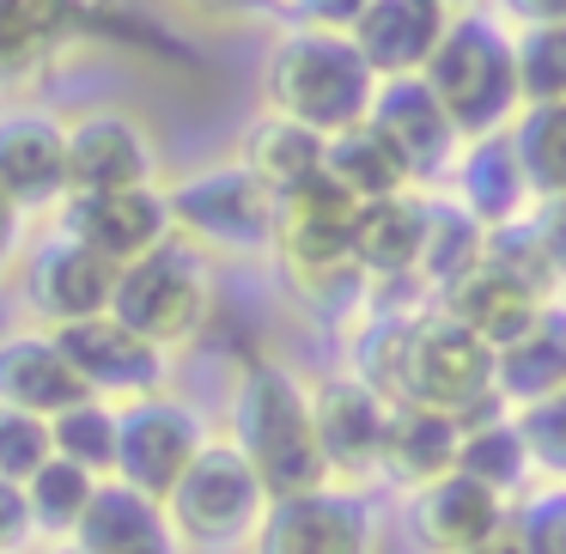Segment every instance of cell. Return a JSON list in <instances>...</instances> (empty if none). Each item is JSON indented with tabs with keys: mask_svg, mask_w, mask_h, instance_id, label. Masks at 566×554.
<instances>
[{
	"mask_svg": "<svg viewBox=\"0 0 566 554\" xmlns=\"http://www.w3.org/2000/svg\"><path fill=\"white\" fill-rule=\"evenodd\" d=\"M444 25L451 19L427 0H371L354 19L347 43L359 50V62L371 67V80H420V67L432 62Z\"/></svg>",
	"mask_w": 566,
	"mask_h": 554,
	"instance_id": "cell-19",
	"label": "cell"
},
{
	"mask_svg": "<svg viewBox=\"0 0 566 554\" xmlns=\"http://www.w3.org/2000/svg\"><path fill=\"white\" fill-rule=\"evenodd\" d=\"M512 427H517V439H524L530 475L566 481V390H554V396H542V403L517 408Z\"/></svg>",
	"mask_w": 566,
	"mask_h": 554,
	"instance_id": "cell-36",
	"label": "cell"
},
{
	"mask_svg": "<svg viewBox=\"0 0 566 554\" xmlns=\"http://www.w3.org/2000/svg\"><path fill=\"white\" fill-rule=\"evenodd\" d=\"M55 347L67 354L74 378L86 384V396L111 408H128L140 396H159L165 390V354L153 342H140L135 330L104 311V317H86V323H67V330H50Z\"/></svg>",
	"mask_w": 566,
	"mask_h": 554,
	"instance_id": "cell-10",
	"label": "cell"
},
{
	"mask_svg": "<svg viewBox=\"0 0 566 554\" xmlns=\"http://www.w3.org/2000/svg\"><path fill=\"white\" fill-rule=\"evenodd\" d=\"M427 196H390V201H366L354 226V269L371 281H402L420 274V250H427Z\"/></svg>",
	"mask_w": 566,
	"mask_h": 554,
	"instance_id": "cell-25",
	"label": "cell"
},
{
	"mask_svg": "<svg viewBox=\"0 0 566 554\" xmlns=\"http://www.w3.org/2000/svg\"><path fill=\"white\" fill-rule=\"evenodd\" d=\"M457 475L481 481L488 493H500L512 505V493L530 481V457H524V439H517L512 415L488 408V415L463 420V445H457Z\"/></svg>",
	"mask_w": 566,
	"mask_h": 554,
	"instance_id": "cell-30",
	"label": "cell"
},
{
	"mask_svg": "<svg viewBox=\"0 0 566 554\" xmlns=\"http://www.w3.org/2000/svg\"><path fill=\"white\" fill-rule=\"evenodd\" d=\"M469 554H524V548H517V530H512V518H505V530H500V536H488L481 548H469Z\"/></svg>",
	"mask_w": 566,
	"mask_h": 554,
	"instance_id": "cell-44",
	"label": "cell"
},
{
	"mask_svg": "<svg viewBox=\"0 0 566 554\" xmlns=\"http://www.w3.org/2000/svg\"><path fill=\"white\" fill-rule=\"evenodd\" d=\"M427 7H439L444 19H457V13H475V0H427Z\"/></svg>",
	"mask_w": 566,
	"mask_h": 554,
	"instance_id": "cell-46",
	"label": "cell"
},
{
	"mask_svg": "<svg viewBox=\"0 0 566 554\" xmlns=\"http://www.w3.org/2000/svg\"><path fill=\"white\" fill-rule=\"evenodd\" d=\"M420 86L439 98V111L451 116V128L463 140H488L505 123H517V55L493 19L457 13L444 25L432 62L420 67Z\"/></svg>",
	"mask_w": 566,
	"mask_h": 554,
	"instance_id": "cell-3",
	"label": "cell"
},
{
	"mask_svg": "<svg viewBox=\"0 0 566 554\" xmlns=\"http://www.w3.org/2000/svg\"><path fill=\"white\" fill-rule=\"evenodd\" d=\"M359 208L329 171H317L311 184H298L293 196L274 201V250L281 262L298 274L305 286H335L347 281L354 269V226H359Z\"/></svg>",
	"mask_w": 566,
	"mask_h": 554,
	"instance_id": "cell-8",
	"label": "cell"
},
{
	"mask_svg": "<svg viewBox=\"0 0 566 554\" xmlns=\"http://www.w3.org/2000/svg\"><path fill=\"white\" fill-rule=\"evenodd\" d=\"M171 232L201 257H256L274 250V196L244 165H213V171L177 184L171 196Z\"/></svg>",
	"mask_w": 566,
	"mask_h": 554,
	"instance_id": "cell-7",
	"label": "cell"
},
{
	"mask_svg": "<svg viewBox=\"0 0 566 554\" xmlns=\"http://www.w3.org/2000/svg\"><path fill=\"white\" fill-rule=\"evenodd\" d=\"M457 177V208L481 226V232H505V226L530 220V184L512 159V140L505 135H488V140H463L451 165Z\"/></svg>",
	"mask_w": 566,
	"mask_h": 554,
	"instance_id": "cell-23",
	"label": "cell"
},
{
	"mask_svg": "<svg viewBox=\"0 0 566 554\" xmlns=\"http://www.w3.org/2000/svg\"><path fill=\"white\" fill-rule=\"evenodd\" d=\"M31 536V512H25V488L0 481V554H13Z\"/></svg>",
	"mask_w": 566,
	"mask_h": 554,
	"instance_id": "cell-41",
	"label": "cell"
},
{
	"mask_svg": "<svg viewBox=\"0 0 566 554\" xmlns=\"http://www.w3.org/2000/svg\"><path fill=\"white\" fill-rule=\"evenodd\" d=\"M371 0H293V13L305 19V31H354V19L366 13Z\"/></svg>",
	"mask_w": 566,
	"mask_h": 554,
	"instance_id": "cell-40",
	"label": "cell"
},
{
	"mask_svg": "<svg viewBox=\"0 0 566 554\" xmlns=\"http://www.w3.org/2000/svg\"><path fill=\"white\" fill-rule=\"evenodd\" d=\"M50 457H55V445H50V420L19 415V408L0 403V481L25 488V481L38 475V469L50 463Z\"/></svg>",
	"mask_w": 566,
	"mask_h": 554,
	"instance_id": "cell-37",
	"label": "cell"
},
{
	"mask_svg": "<svg viewBox=\"0 0 566 554\" xmlns=\"http://www.w3.org/2000/svg\"><path fill=\"white\" fill-rule=\"evenodd\" d=\"M159 159L140 123L123 111H86L67 123V201L74 196H123V189H147Z\"/></svg>",
	"mask_w": 566,
	"mask_h": 554,
	"instance_id": "cell-13",
	"label": "cell"
},
{
	"mask_svg": "<svg viewBox=\"0 0 566 554\" xmlns=\"http://www.w3.org/2000/svg\"><path fill=\"white\" fill-rule=\"evenodd\" d=\"M232 451L256 469L269 500H298V493L329 488V463H323L317 427H311V390L274 359L250 366L238 384Z\"/></svg>",
	"mask_w": 566,
	"mask_h": 554,
	"instance_id": "cell-1",
	"label": "cell"
},
{
	"mask_svg": "<svg viewBox=\"0 0 566 554\" xmlns=\"http://www.w3.org/2000/svg\"><path fill=\"white\" fill-rule=\"evenodd\" d=\"M366 123L390 140V153L408 165L415 184L451 171L457 153H463V135L451 128V116L439 111V98L420 80H378V98H371Z\"/></svg>",
	"mask_w": 566,
	"mask_h": 554,
	"instance_id": "cell-16",
	"label": "cell"
},
{
	"mask_svg": "<svg viewBox=\"0 0 566 554\" xmlns=\"http://www.w3.org/2000/svg\"><path fill=\"white\" fill-rule=\"evenodd\" d=\"M481 250H488V232H481L457 201H432V208H427V250H420V274H427L439 293L457 281V274L475 269Z\"/></svg>",
	"mask_w": 566,
	"mask_h": 554,
	"instance_id": "cell-33",
	"label": "cell"
},
{
	"mask_svg": "<svg viewBox=\"0 0 566 554\" xmlns=\"http://www.w3.org/2000/svg\"><path fill=\"white\" fill-rule=\"evenodd\" d=\"M92 493H98V475H86L80 463H67V457H50V463L38 469V475L25 481V512H31V530H43V536H74L80 512L92 505Z\"/></svg>",
	"mask_w": 566,
	"mask_h": 554,
	"instance_id": "cell-32",
	"label": "cell"
},
{
	"mask_svg": "<svg viewBox=\"0 0 566 554\" xmlns=\"http://www.w3.org/2000/svg\"><path fill=\"white\" fill-rule=\"evenodd\" d=\"M500 13L517 19L524 31H542V25H566V0H500Z\"/></svg>",
	"mask_w": 566,
	"mask_h": 554,
	"instance_id": "cell-42",
	"label": "cell"
},
{
	"mask_svg": "<svg viewBox=\"0 0 566 554\" xmlns=\"http://www.w3.org/2000/svg\"><path fill=\"white\" fill-rule=\"evenodd\" d=\"M256 554H378V524L359 493H298L274 500L256 530Z\"/></svg>",
	"mask_w": 566,
	"mask_h": 554,
	"instance_id": "cell-12",
	"label": "cell"
},
{
	"mask_svg": "<svg viewBox=\"0 0 566 554\" xmlns=\"http://www.w3.org/2000/svg\"><path fill=\"white\" fill-rule=\"evenodd\" d=\"M512 505L500 493H488L481 481L469 475H444L432 488H415L408 493V530L427 554H469L481 548L488 536H500Z\"/></svg>",
	"mask_w": 566,
	"mask_h": 554,
	"instance_id": "cell-18",
	"label": "cell"
},
{
	"mask_svg": "<svg viewBox=\"0 0 566 554\" xmlns=\"http://www.w3.org/2000/svg\"><path fill=\"white\" fill-rule=\"evenodd\" d=\"M512 159L524 171L530 196L548 201L566 196V104H536V111H517L512 123Z\"/></svg>",
	"mask_w": 566,
	"mask_h": 554,
	"instance_id": "cell-31",
	"label": "cell"
},
{
	"mask_svg": "<svg viewBox=\"0 0 566 554\" xmlns=\"http://www.w3.org/2000/svg\"><path fill=\"white\" fill-rule=\"evenodd\" d=\"M62 238H74L80 250H92L98 262H111L116 274L135 269L140 257H153L159 244H171V201L165 189H123V196H74L62 201Z\"/></svg>",
	"mask_w": 566,
	"mask_h": 554,
	"instance_id": "cell-11",
	"label": "cell"
},
{
	"mask_svg": "<svg viewBox=\"0 0 566 554\" xmlns=\"http://www.w3.org/2000/svg\"><path fill=\"white\" fill-rule=\"evenodd\" d=\"M512 530H517V548L524 554H566V488L530 493L512 512Z\"/></svg>",
	"mask_w": 566,
	"mask_h": 554,
	"instance_id": "cell-38",
	"label": "cell"
},
{
	"mask_svg": "<svg viewBox=\"0 0 566 554\" xmlns=\"http://www.w3.org/2000/svg\"><path fill=\"white\" fill-rule=\"evenodd\" d=\"M530 238H536V250H542V262L554 269V281L566 286V196H548V201H536V213H530Z\"/></svg>",
	"mask_w": 566,
	"mask_h": 554,
	"instance_id": "cell-39",
	"label": "cell"
},
{
	"mask_svg": "<svg viewBox=\"0 0 566 554\" xmlns=\"http://www.w3.org/2000/svg\"><path fill=\"white\" fill-rule=\"evenodd\" d=\"M50 445H55V457L80 463L86 475L111 481V469H116V408L98 403V396H86L80 408H67V415L50 420Z\"/></svg>",
	"mask_w": 566,
	"mask_h": 554,
	"instance_id": "cell-34",
	"label": "cell"
},
{
	"mask_svg": "<svg viewBox=\"0 0 566 554\" xmlns=\"http://www.w3.org/2000/svg\"><path fill=\"white\" fill-rule=\"evenodd\" d=\"M457 445H463V420L402 403L390 408V432H384V475H396L408 493L432 488L457 475Z\"/></svg>",
	"mask_w": 566,
	"mask_h": 554,
	"instance_id": "cell-27",
	"label": "cell"
},
{
	"mask_svg": "<svg viewBox=\"0 0 566 554\" xmlns=\"http://www.w3.org/2000/svg\"><path fill=\"white\" fill-rule=\"evenodd\" d=\"M512 55H517V98H524V111L566 104V25L524 31L512 43Z\"/></svg>",
	"mask_w": 566,
	"mask_h": 554,
	"instance_id": "cell-35",
	"label": "cell"
},
{
	"mask_svg": "<svg viewBox=\"0 0 566 554\" xmlns=\"http://www.w3.org/2000/svg\"><path fill=\"white\" fill-rule=\"evenodd\" d=\"M0 403L19 408V415L55 420L86 403V384L74 378L55 335H7L0 342Z\"/></svg>",
	"mask_w": 566,
	"mask_h": 554,
	"instance_id": "cell-24",
	"label": "cell"
},
{
	"mask_svg": "<svg viewBox=\"0 0 566 554\" xmlns=\"http://www.w3.org/2000/svg\"><path fill=\"white\" fill-rule=\"evenodd\" d=\"M439 299H444V305H439L444 317L463 323V330L475 335L481 347H493V354H500L505 342H517V335L548 311L524 281H512V274H505L500 262H488V257H481L469 274H457Z\"/></svg>",
	"mask_w": 566,
	"mask_h": 554,
	"instance_id": "cell-20",
	"label": "cell"
},
{
	"mask_svg": "<svg viewBox=\"0 0 566 554\" xmlns=\"http://www.w3.org/2000/svg\"><path fill=\"white\" fill-rule=\"evenodd\" d=\"M67 542H74L80 554H184L165 505L147 500V493H135V488H123V481H98V493H92V505L80 512V524Z\"/></svg>",
	"mask_w": 566,
	"mask_h": 554,
	"instance_id": "cell-21",
	"label": "cell"
},
{
	"mask_svg": "<svg viewBox=\"0 0 566 554\" xmlns=\"http://www.w3.org/2000/svg\"><path fill=\"white\" fill-rule=\"evenodd\" d=\"M323 171H329L354 201H390V196H408V189H415L408 165L396 159L390 140H384L371 123H359V128H347V135H335L329 147H323Z\"/></svg>",
	"mask_w": 566,
	"mask_h": 554,
	"instance_id": "cell-29",
	"label": "cell"
},
{
	"mask_svg": "<svg viewBox=\"0 0 566 554\" xmlns=\"http://www.w3.org/2000/svg\"><path fill=\"white\" fill-rule=\"evenodd\" d=\"M554 390H566V311L548 305L517 342L493 354V403L530 408Z\"/></svg>",
	"mask_w": 566,
	"mask_h": 554,
	"instance_id": "cell-26",
	"label": "cell"
},
{
	"mask_svg": "<svg viewBox=\"0 0 566 554\" xmlns=\"http://www.w3.org/2000/svg\"><path fill=\"white\" fill-rule=\"evenodd\" d=\"M0 189L19 213L67 201V128L50 116H0Z\"/></svg>",
	"mask_w": 566,
	"mask_h": 554,
	"instance_id": "cell-22",
	"label": "cell"
},
{
	"mask_svg": "<svg viewBox=\"0 0 566 554\" xmlns=\"http://www.w3.org/2000/svg\"><path fill=\"white\" fill-rule=\"evenodd\" d=\"M116 293V269L98 262L92 250H80L74 238H50V244L31 250L25 262V305L38 323L67 330V323L104 317Z\"/></svg>",
	"mask_w": 566,
	"mask_h": 554,
	"instance_id": "cell-15",
	"label": "cell"
},
{
	"mask_svg": "<svg viewBox=\"0 0 566 554\" xmlns=\"http://www.w3.org/2000/svg\"><path fill=\"white\" fill-rule=\"evenodd\" d=\"M50 554H80V548H74V542H62V548H50Z\"/></svg>",
	"mask_w": 566,
	"mask_h": 554,
	"instance_id": "cell-47",
	"label": "cell"
},
{
	"mask_svg": "<svg viewBox=\"0 0 566 554\" xmlns=\"http://www.w3.org/2000/svg\"><path fill=\"white\" fill-rule=\"evenodd\" d=\"M323 147H329L323 135H311V128H298V123H286V116L269 111L244 135V159L238 165L281 201V196H293L298 184H311V177L323 171Z\"/></svg>",
	"mask_w": 566,
	"mask_h": 554,
	"instance_id": "cell-28",
	"label": "cell"
},
{
	"mask_svg": "<svg viewBox=\"0 0 566 554\" xmlns=\"http://www.w3.org/2000/svg\"><path fill=\"white\" fill-rule=\"evenodd\" d=\"M208 445V427L189 403H171V396H140V403L116 408V469L111 481L147 493V500L165 505V493L184 481V469L201 457Z\"/></svg>",
	"mask_w": 566,
	"mask_h": 554,
	"instance_id": "cell-9",
	"label": "cell"
},
{
	"mask_svg": "<svg viewBox=\"0 0 566 554\" xmlns=\"http://www.w3.org/2000/svg\"><path fill=\"white\" fill-rule=\"evenodd\" d=\"M13 244H19V201L7 196V189H0V269H7Z\"/></svg>",
	"mask_w": 566,
	"mask_h": 554,
	"instance_id": "cell-43",
	"label": "cell"
},
{
	"mask_svg": "<svg viewBox=\"0 0 566 554\" xmlns=\"http://www.w3.org/2000/svg\"><path fill=\"white\" fill-rule=\"evenodd\" d=\"M184 7H196V13H250L256 0H184Z\"/></svg>",
	"mask_w": 566,
	"mask_h": 554,
	"instance_id": "cell-45",
	"label": "cell"
},
{
	"mask_svg": "<svg viewBox=\"0 0 566 554\" xmlns=\"http://www.w3.org/2000/svg\"><path fill=\"white\" fill-rule=\"evenodd\" d=\"M402 403L432 408L451 420H475L493 403V347H481L463 323L444 311L408 317V347H402ZM396 403V408H402Z\"/></svg>",
	"mask_w": 566,
	"mask_h": 554,
	"instance_id": "cell-5",
	"label": "cell"
},
{
	"mask_svg": "<svg viewBox=\"0 0 566 554\" xmlns=\"http://www.w3.org/2000/svg\"><path fill=\"white\" fill-rule=\"evenodd\" d=\"M208 299H213L208 257H201V250H189L184 238H171V244H159L153 257H140L135 269L116 274L111 317L165 354V347L189 342V335L201 330Z\"/></svg>",
	"mask_w": 566,
	"mask_h": 554,
	"instance_id": "cell-6",
	"label": "cell"
},
{
	"mask_svg": "<svg viewBox=\"0 0 566 554\" xmlns=\"http://www.w3.org/2000/svg\"><path fill=\"white\" fill-rule=\"evenodd\" d=\"M262 92H269L274 116L335 140V135H347V128H359L371 116L378 80H371V67L359 62V50L342 31H293V38L269 55Z\"/></svg>",
	"mask_w": 566,
	"mask_h": 554,
	"instance_id": "cell-2",
	"label": "cell"
},
{
	"mask_svg": "<svg viewBox=\"0 0 566 554\" xmlns=\"http://www.w3.org/2000/svg\"><path fill=\"white\" fill-rule=\"evenodd\" d=\"M269 505L274 500L262 493L256 469L232 451V439H208L201 457L184 469V481L165 493V518H171L184 548H238V542H256Z\"/></svg>",
	"mask_w": 566,
	"mask_h": 554,
	"instance_id": "cell-4",
	"label": "cell"
},
{
	"mask_svg": "<svg viewBox=\"0 0 566 554\" xmlns=\"http://www.w3.org/2000/svg\"><path fill=\"white\" fill-rule=\"evenodd\" d=\"M311 427H317L329 481H366L384 469L390 403L371 396L359 378H323L317 390H311Z\"/></svg>",
	"mask_w": 566,
	"mask_h": 554,
	"instance_id": "cell-14",
	"label": "cell"
},
{
	"mask_svg": "<svg viewBox=\"0 0 566 554\" xmlns=\"http://www.w3.org/2000/svg\"><path fill=\"white\" fill-rule=\"evenodd\" d=\"M104 0H0V86L31 80L67 43L92 38Z\"/></svg>",
	"mask_w": 566,
	"mask_h": 554,
	"instance_id": "cell-17",
	"label": "cell"
}]
</instances>
